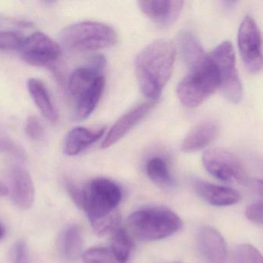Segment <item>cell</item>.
<instances>
[{
	"mask_svg": "<svg viewBox=\"0 0 263 263\" xmlns=\"http://www.w3.org/2000/svg\"><path fill=\"white\" fill-rule=\"evenodd\" d=\"M107 127L90 130L84 127H77L68 132L64 144V152L68 156H75L99 141L106 132Z\"/></svg>",
	"mask_w": 263,
	"mask_h": 263,
	"instance_id": "17",
	"label": "cell"
},
{
	"mask_svg": "<svg viewBox=\"0 0 263 263\" xmlns=\"http://www.w3.org/2000/svg\"><path fill=\"white\" fill-rule=\"evenodd\" d=\"M238 44L248 70L253 73H259L262 68L261 32L252 16H246L240 24Z\"/></svg>",
	"mask_w": 263,
	"mask_h": 263,
	"instance_id": "8",
	"label": "cell"
},
{
	"mask_svg": "<svg viewBox=\"0 0 263 263\" xmlns=\"http://www.w3.org/2000/svg\"><path fill=\"white\" fill-rule=\"evenodd\" d=\"M4 234H5V230H4V226L0 222V240L4 238Z\"/></svg>",
	"mask_w": 263,
	"mask_h": 263,
	"instance_id": "33",
	"label": "cell"
},
{
	"mask_svg": "<svg viewBox=\"0 0 263 263\" xmlns=\"http://www.w3.org/2000/svg\"><path fill=\"white\" fill-rule=\"evenodd\" d=\"M12 261L13 263H31L28 246L24 241L15 243L12 249Z\"/></svg>",
	"mask_w": 263,
	"mask_h": 263,
	"instance_id": "27",
	"label": "cell"
},
{
	"mask_svg": "<svg viewBox=\"0 0 263 263\" xmlns=\"http://www.w3.org/2000/svg\"><path fill=\"white\" fill-rule=\"evenodd\" d=\"M113 257L111 250L105 247L91 248L81 255L84 263H111Z\"/></svg>",
	"mask_w": 263,
	"mask_h": 263,
	"instance_id": "25",
	"label": "cell"
},
{
	"mask_svg": "<svg viewBox=\"0 0 263 263\" xmlns=\"http://www.w3.org/2000/svg\"><path fill=\"white\" fill-rule=\"evenodd\" d=\"M9 190L7 189V186L4 184V183L1 182L0 181V195H2V196H4V195H7L8 194Z\"/></svg>",
	"mask_w": 263,
	"mask_h": 263,
	"instance_id": "32",
	"label": "cell"
},
{
	"mask_svg": "<svg viewBox=\"0 0 263 263\" xmlns=\"http://www.w3.org/2000/svg\"><path fill=\"white\" fill-rule=\"evenodd\" d=\"M203 165L214 178L232 184H245L248 175L235 155L221 148L206 151L202 157Z\"/></svg>",
	"mask_w": 263,
	"mask_h": 263,
	"instance_id": "7",
	"label": "cell"
},
{
	"mask_svg": "<svg viewBox=\"0 0 263 263\" xmlns=\"http://www.w3.org/2000/svg\"><path fill=\"white\" fill-rule=\"evenodd\" d=\"M27 87L30 96L43 116L50 122L56 123L58 120V113L44 83L36 78H31L27 83Z\"/></svg>",
	"mask_w": 263,
	"mask_h": 263,
	"instance_id": "20",
	"label": "cell"
},
{
	"mask_svg": "<svg viewBox=\"0 0 263 263\" xmlns=\"http://www.w3.org/2000/svg\"><path fill=\"white\" fill-rule=\"evenodd\" d=\"M183 1H139L138 7L160 27H168L175 24L182 11Z\"/></svg>",
	"mask_w": 263,
	"mask_h": 263,
	"instance_id": "12",
	"label": "cell"
},
{
	"mask_svg": "<svg viewBox=\"0 0 263 263\" xmlns=\"http://www.w3.org/2000/svg\"><path fill=\"white\" fill-rule=\"evenodd\" d=\"M0 152L11 154L18 158L24 156L22 149L8 137L0 135Z\"/></svg>",
	"mask_w": 263,
	"mask_h": 263,
	"instance_id": "29",
	"label": "cell"
},
{
	"mask_svg": "<svg viewBox=\"0 0 263 263\" xmlns=\"http://www.w3.org/2000/svg\"><path fill=\"white\" fill-rule=\"evenodd\" d=\"M129 229L138 239L157 241L171 236L181 229L182 221L170 209L147 208L133 212L127 219Z\"/></svg>",
	"mask_w": 263,
	"mask_h": 263,
	"instance_id": "3",
	"label": "cell"
},
{
	"mask_svg": "<svg viewBox=\"0 0 263 263\" xmlns=\"http://www.w3.org/2000/svg\"><path fill=\"white\" fill-rule=\"evenodd\" d=\"M11 197L14 204L20 209H30L35 199V189L28 171L15 165L10 171Z\"/></svg>",
	"mask_w": 263,
	"mask_h": 263,
	"instance_id": "13",
	"label": "cell"
},
{
	"mask_svg": "<svg viewBox=\"0 0 263 263\" xmlns=\"http://www.w3.org/2000/svg\"><path fill=\"white\" fill-rule=\"evenodd\" d=\"M105 83L104 75L99 77L78 97L75 110V120L77 121L87 119L95 111L102 96Z\"/></svg>",
	"mask_w": 263,
	"mask_h": 263,
	"instance_id": "18",
	"label": "cell"
},
{
	"mask_svg": "<svg viewBox=\"0 0 263 263\" xmlns=\"http://www.w3.org/2000/svg\"><path fill=\"white\" fill-rule=\"evenodd\" d=\"M24 41V36L16 32L0 31V50H20Z\"/></svg>",
	"mask_w": 263,
	"mask_h": 263,
	"instance_id": "26",
	"label": "cell"
},
{
	"mask_svg": "<svg viewBox=\"0 0 263 263\" xmlns=\"http://www.w3.org/2000/svg\"><path fill=\"white\" fill-rule=\"evenodd\" d=\"M176 47L169 40H158L144 47L135 60V71L143 95L156 101L168 82L175 64Z\"/></svg>",
	"mask_w": 263,
	"mask_h": 263,
	"instance_id": "1",
	"label": "cell"
},
{
	"mask_svg": "<svg viewBox=\"0 0 263 263\" xmlns=\"http://www.w3.org/2000/svg\"><path fill=\"white\" fill-rule=\"evenodd\" d=\"M68 193L70 194L73 201L80 209H84V187H80L73 183H68L67 186Z\"/></svg>",
	"mask_w": 263,
	"mask_h": 263,
	"instance_id": "31",
	"label": "cell"
},
{
	"mask_svg": "<svg viewBox=\"0 0 263 263\" xmlns=\"http://www.w3.org/2000/svg\"><path fill=\"white\" fill-rule=\"evenodd\" d=\"M118 35L103 23L84 21L65 27L60 33L61 44L76 51H95L115 45Z\"/></svg>",
	"mask_w": 263,
	"mask_h": 263,
	"instance_id": "4",
	"label": "cell"
},
{
	"mask_svg": "<svg viewBox=\"0 0 263 263\" xmlns=\"http://www.w3.org/2000/svg\"><path fill=\"white\" fill-rule=\"evenodd\" d=\"M155 101H147L135 106L121 116L109 130L103 141L101 147L107 149L125 136L138 123L141 122L153 109Z\"/></svg>",
	"mask_w": 263,
	"mask_h": 263,
	"instance_id": "10",
	"label": "cell"
},
{
	"mask_svg": "<svg viewBox=\"0 0 263 263\" xmlns=\"http://www.w3.org/2000/svg\"><path fill=\"white\" fill-rule=\"evenodd\" d=\"M107 65V60L103 55H95L85 64L73 70L68 82V90L74 98L78 97L99 77Z\"/></svg>",
	"mask_w": 263,
	"mask_h": 263,
	"instance_id": "11",
	"label": "cell"
},
{
	"mask_svg": "<svg viewBox=\"0 0 263 263\" xmlns=\"http://www.w3.org/2000/svg\"><path fill=\"white\" fill-rule=\"evenodd\" d=\"M193 186L198 195L212 205L218 207L233 205L241 200L239 192L230 187L216 185L198 179L193 181Z\"/></svg>",
	"mask_w": 263,
	"mask_h": 263,
	"instance_id": "15",
	"label": "cell"
},
{
	"mask_svg": "<svg viewBox=\"0 0 263 263\" xmlns=\"http://www.w3.org/2000/svg\"><path fill=\"white\" fill-rule=\"evenodd\" d=\"M25 132L29 138L37 141L44 135V127L36 117L30 116L26 121Z\"/></svg>",
	"mask_w": 263,
	"mask_h": 263,
	"instance_id": "28",
	"label": "cell"
},
{
	"mask_svg": "<svg viewBox=\"0 0 263 263\" xmlns=\"http://www.w3.org/2000/svg\"><path fill=\"white\" fill-rule=\"evenodd\" d=\"M146 172L152 181L160 187H170L173 184L167 163L160 157H155L149 160Z\"/></svg>",
	"mask_w": 263,
	"mask_h": 263,
	"instance_id": "23",
	"label": "cell"
},
{
	"mask_svg": "<svg viewBox=\"0 0 263 263\" xmlns=\"http://www.w3.org/2000/svg\"><path fill=\"white\" fill-rule=\"evenodd\" d=\"M231 263H263L258 249L249 244L240 245L234 249Z\"/></svg>",
	"mask_w": 263,
	"mask_h": 263,
	"instance_id": "24",
	"label": "cell"
},
{
	"mask_svg": "<svg viewBox=\"0 0 263 263\" xmlns=\"http://www.w3.org/2000/svg\"><path fill=\"white\" fill-rule=\"evenodd\" d=\"M219 88V79L215 66L208 55L199 67L192 69L177 87V95L183 105L196 107L210 98Z\"/></svg>",
	"mask_w": 263,
	"mask_h": 263,
	"instance_id": "5",
	"label": "cell"
},
{
	"mask_svg": "<svg viewBox=\"0 0 263 263\" xmlns=\"http://www.w3.org/2000/svg\"><path fill=\"white\" fill-rule=\"evenodd\" d=\"M178 263H179V262H178Z\"/></svg>",
	"mask_w": 263,
	"mask_h": 263,
	"instance_id": "34",
	"label": "cell"
},
{
	"mask_svg": "<svg viewBox=\"0 0 263 263\" xmlns=\"http://www.w3.org/2000/svg\"><path fill=\"white\" fill-rule=\"evenodd\" d=\"M197 243L201 255L211 263H224L226 245L222 235L211 226H204L198 231Z\"/></svg>",
	"mask_w": 263,
	"mask_h": 263,
	"instance_id": "14",
	"label": "cell"
},
{
	"mask_svg": "<svg viewBox=\"0 0 263 263\" xmlns=\"http://www.w3.org/2000/svg\"><path fill=\"white\" fill-rule=\"evenodd\" d=\"M132 247V239L128 232L123 228L114 229L110 250L118 262L126 263L130 256Z\"/></svg>",
	"mask_w": 263,
	"mask_h": 263,
	"instance_id": "22",
	"label": "cell"
},
{
	"mask_svg": "<svg viewBox=\"0 0 263 263\" xmlns=\"http://www.w3.org/2000/svg\"><path fill=\"white\" fill-rule=\"evenodd\" d=\"M219 132L215 121H204L197 124L189 132L181 143V151L185 153L198 152L212 144Z\"/></svg>",
	"mask_w": 263,
	"mask_h": 263,
	"instance_id": "16",
	"label": "cell"
},
{
	"mask_svg": "<svg viewBox=\"0 0 263 263\" xmlns=\"http://www.w3.org/2000/svg\"><path fill=\"white\" fill-rule=\"evenodd\" d=\"M61 247L64 256L68 259L75 260L81 256L83 249V238L78 226H70L64 231L61 238Z\"/></svg>",
	"mask_w": 263,
	"mask_h": 263,
	"instance_id": "21",
	"label": "cell"
},
{
	"mask_svg": "<svg viewBox=\"0 0 263 263\" xmlns=\"http://www.w3.org/2000/svg\"><path fill=\"white\" fill-rule=\"evenodd\" d=\"M19 51L23 61L33 67L50 65L62 53L61 46L41 32H36L24 38Z\"/></svg>",
	"mask_w": 263,
	"mask_h": 263,
	"instance_id": "9",
	"label": "cell"
},
{
	"mask_svg": "<svg viewBox=\"0 0 263 263\" xmlns=\"http://www.w3.org/2000/svg\"><path fill=\"white\" fill-rule=\"evenodd\" d=\"M178 43L183 61L190 70L199 67L207 60L208 55L199 41L190 32L180 33Z\"/></svg>",
	"mask_w": 263,
	"mask_h": 263,
	"instance_id": "19",
	"label": "cell"
},
{
	"mask_svg": "<svg viewBox=\"0 0 263 263\" xmlns=\"http://www.w3.org/2000/svg\"><path fill=\"white\" fill-rule=\"evenodd\" d=\"M209 57L218 72L223 95L231 103L239 102L242 98V85L236 68L233 46L229 41H224L217 46Z\"/></svg>",
	"mask_w": 263,
	"mask_h": 263,
	"instance_id": "6",
	"label": "cell"
},
{
	"mask_svg": "<svg viewBox=\"0 0 263 263\" xmlns=\"http://www.w3.org/2000/svg\"><path fill=\"white\" fill-rule=\"evenodd\" d=\"M84 191L83 209L95 232L102 235L116 229L120 221L116 209L122 198L121 187L111 180L97 178L84 187Z\"/></svg>",
	"mask_w": 263,
	"mask_h": 263,
	"instance_id": "2",
	"label": "cell"
},
{
	"mask_svg": "<svg viewBox=\"0 0 263 263\" xmlns=\"http://www.w3.org/2000/svg\"><path fill=\"white\" fill-rule=\"evenodd\" d=\"M262 201L254 203L247 208L246 211V218L255 224H262L263 222Z\"/></svg>",
	"mask_w": 263,
	"mask_h": 263,
	"instance_id": "30",
	"label": "cell"
}]
</instances>
